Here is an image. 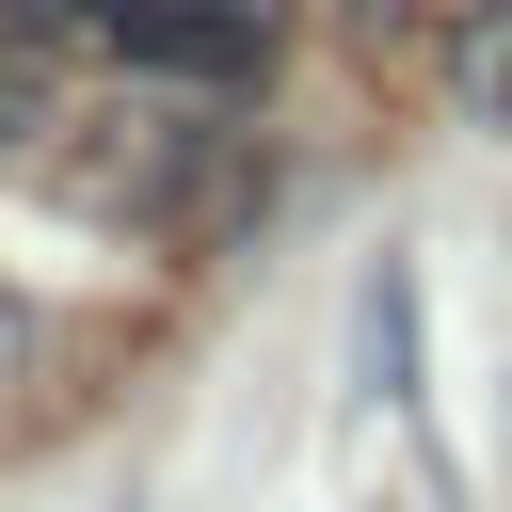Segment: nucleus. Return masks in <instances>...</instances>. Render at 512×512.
Wrapping results in <instances>:
<instances>
[{
    "instance_id": "obj_1",
    "label": "nucleus",
    "mask_w": 512,
    "mask_h": 512,
    "mask_svg": "<svg viewBox=\"0 0 512 512\" xmlns=\"http://www.w3.org/2000/svg\"><path fill=\"white\" fill-rule=\"evenodd\" d=\"M0 64H80V80H160V96H256L288 64V0H0Z\"/></svg>"
},
{
    "instance_id": "obj_2",
    "label": "nucleus",
    "mask_w": 512,
    "mask_h": 512,
    "mask_svg": "<svg viewBox=\"0 0 512 512\" xmlns=\"http://www.w3.org/2000/svg\"><path fill=\"white\" fill-rule=\"evenodd\" d=\"M432 64H448V96H464V128H496V144H512V0H464Z\"/></svg>"
},
{
    "instance_id": "obj_3",
    "label": "nucleus",
    "mask_w": 512,
    "mask_h": 512,
    "mask_svg": "<svg viewBox=\"0 0 512 512\" xmlns=\"http://www.w3.org/2000/svg\"><path fill=\"white\" fill-rule=\"evenodd\" d=\"M16 336H32V304H16V288H0V368H16Z\"/></svg>"
}]
</instances>
